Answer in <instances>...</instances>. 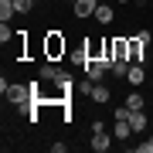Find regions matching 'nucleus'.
Here are the masks:
<instances>
[{
  "mask_svg": "<svg viewBox=\"0 0 153 153\" xmlns=\"http://www.w3.org/2000/svg\"><path fill=\"white\" fill-rule=\"evenodd\" d=\"M65 55H68L65 34H61V31H48V34H44V58H48V61H61Z\"/></svg>",
  "mask_w": 153,
  "mask_h": 153,
  "instance_id": "obj_1",
  "label": "nucleus"
},
{
  "mask_svg": "<svg viewBox=\"0 0 153 153\" xmlns=\"http://www.w3.org/2000/svg\"><path fill=\"white\" fill-rule=\"evenodd\" d=\"M4 95H7V102H14V105H27V102H31V85L10 82V85L4 88Z\"/></svg>",
  "mask_w": 153,
  "mask_h": 153,
  "instance_id": "obj_2",
  "label": "nucleus"
},
{
  "mask_svg": "<svg viewBox=\"0 0 153 153\" xmlns=\"http://www.w3.org/2000/svg\"><path fill=\"white\" fill-rule=\"evenodd\" d=\"M95 7H99V0H75L71 4V14L75 17H95Z\"/></svg>",
  "mask_w": 153,
  "mask_h": 153,
  "instance_id": "obj_3",
  "label": "nucleus"
},
{
  "mask_svg": "<svg viewBox=\"0 0 153 153\" xmlns=\"http://www.w3.org/2000/svg\"><path fill=\"white\" fill-rule=\"evenodd\" d=\"M112 143H116V140H112V136H109V133H105V129L92 133V150H95V153H105V150L112 146Z\"/></svg>",
  "mask_w": 153,
  "mask_h": 153,
  "instance_id": "obj_4",
  "label": "nucleus"
},
{
  "mask_svg": "<svg viewBox=\"0 0 153 153\" xmlns=\"http://www.w3.org/2000/svg\"><path fill=\"white\" fill-rule=\"evenodd\" d=\"M88 99H92V102H99V105H105V102H109V88H105L102 82H92V88H88Z\"/></svg>",
  "mask_w": 153,
  "mask_h": 153,
  "instance_id": "obj_5",
  "label": "nucleus"
},
{
  "mask_svg": "<svg viewBox=\"0 0 153 153\" xmlns=\"http://www.w3.org/2000/svg\"><path fill=\"white\" fill-rule=\"evenodd\" d=\"M116 58H126V61H129V38H112V61Z\"/></svg>",
  "mask_w": 153,
  "mask_h": 153,
  "instance_id": "obj_6",
  "label": "nucleus"
},
{
  "mask_svg": "<svg viewBox=\"0 0 153 153\" xmlns=\"http://www.w3.org/2000/svg\"><path fill=\"white\" fill-rule=\"evenodd\" d=\"M112 136H116V140H129V136H133V126H129V119H116Z\"/></svg>",
  "mask_w": 153,
  "mask_h": 153,
  "instance_id": "obj_7",
  "label": "nucleus"
},
{
  "mask_svg": "<svg viewBox=\"0 0 153 153\" xmlns=\"http://www.w3.org/2000/svg\"><path fill=\"white\" fill-rule=\"evenodd\" d=\"M112 17H116V10H112L109 4H99V7H95V21H99V24H112Z\"/></svg>",
  "mask_w": 153,
  "mask_h": 153,
  "instance_id": "obj_8",
  "label": "nucleus"
},
{
  "mask_svg": "<svg viewBox=\"0 0 153 153\" xmlns=\"http://www.w3.org/2000/svg\"><path fill=\"white\" fill-rule=\"evenodd\" d=\"M58 75H61V71L51 65V61H44V65H41V82H58Z\"/></svg>",
  "mask_w": 153,
  "mask_h": 153,
  "instance_id": "obj_9",
  "label": "nucleus"
},
{
  "mask_svg": "<svg viewBox=\"0 0 153 153\" xmlns=\"http://www.w3.org/2000/svg\"><path fill=\"white\" fill-rule=\"evenodd\" d=\"M126 82H129V85H143V65H129V71H126Z\"/></svg>",
  "mask_w": 153,
  "mask_h": 153,
  "instance_id": "obj_10",
  "label": "nucleus"
},
{
  "mask_svg": "<svg viewBox=\"0 0 153 153\" xmlns=\"http://www.w3.org/2000/svg\"><path fill=\"white\" fill-rule=\"evenodd\" d=\"M129 126H133V133H143V129H146V116H143V109H136V112L129 116Z\"/></svg>",
  "mask_w": 153,
  "mask_h": 153,
  "instance_id": "obj_11",
  "label": "nucleus"
},
{
  "mask_svg": "<svg viewBox=\"0 0 153 153\" xmlns=\"http://www.w3.org/2000/svg\"><path fill=\"white\" fill-rule=\"evenodd\" d=\"M14 14H17V7H14V0H0V21H10Z\"/></svg>",
  "mask_w": 153,
  "mask_h": 153,
  "instance_id": "obj_12",
  "label": "nucleus"
},
{
  "mask_svg": "<svg viewBox=\"0 0 153 153\" xmlns=\"http://www.w3.org/2000/svg\"><path fill=\"white\" fill-rule=\"evenodd\" d=\"M14 34H17V31H10V21H0V44L14 41Z\"/></svg>",
  "mask_w": 153,
  "mask_h": 153,
  "instance_id": "obj_13",
  "label": "nucleus"
},
{
  "mask_svg": "<svg viewBox=\"0 0 153 153\" xmlns=\"http://www.w3.org/2000/svg\"><path fill=\"white\" fill-rule=\"evenodd\" d=\"M126 105H129L133 112H136V109H143V95H140V92H129V99H126Z\"/></svg>",
  "mask_w": 153,
  "mask_h": 153,
  "instance_id": "obj_14",
  "label": "nucleus"
},
{
  "mask_svg": "<svg viewBox=\"0 0 153 153\" xmlns=\"http://www.w3.org/2000/svg\"><path fill=\"white\" fill-rule=\"evenodd\" d=\"M14 7H17V14H31L34 10V0H14Z\"/></svg>",
  "mask_w": 153,
  "mask_h": 153,
  "instance_id": "obj_15",
  "label": "nucleus"
},
{
  "mask_svg": "<svg viewBox=\"0 0 153 153\" xmlns=\"http://www.w3.org/2000/svg\"><path fill=\"white\" fill-rule=\"evenodd\" d=\"M136 150H140V153H153V136H150L146 143H140V146H136Z\"/></svg>",
  "mask_w": 153,
  "mask_h": 153,
  "instance_id": "obj_16",
  "label": "nucleus"
},
{
  "mask_svg": "<svg viewBox=\"0 0 153 153\" xmlns=\"http://www.w3.org/2000/svg\"><path fill=\"white\" fill-rule=\"evenodd\" d=\"M116 4H133V0H116Z\"/></svg>",
  "mask_w": 153,
  "mask_h": 153,
  "instance_id": "obj_17",
  "label": "nucleus"
},
{
  "mask_svg": "<svg viewBox=\"0 0 153 153\" xmlns=\"http://www.w3.org/2000/svg\"><path fill=\"white\" fill-rule=\"evenodd\" d=\"M150 68H153V65H150Z\"/></svg>",
  "mask_w": 153,
  "mask_h": 153,
  "instance_id": "obj_18",
  "label": "nucleus"
}]
</instances>
